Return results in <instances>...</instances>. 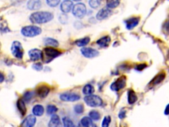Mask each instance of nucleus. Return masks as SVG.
Returning <instances> with one entry per match:
<instances>
[{"instance_id": "obj_1", "label": "nucleus", "mask_w": 169, "mask_h": 127, "mask_svg": "<svg viewBox=\"0 0 169 127\" xmlns=\"http://www.w3.org/2000/svg\"><path fill=\"white\" fill-rule=\"evenodd\" d=\"M54 15L49 11H36L30 16V21L34 24H44L52 21Z\"/></svg>"}, {"instance_id": "obj_2", "label": "nucleus", "mask_w": 169, "mask_h": 127, "mask_svg": "<svg viewBox=\"0 0 169 127\" xmlns=\"http://www.w3.org/2000/svg\"><path fill=\"white\" fill-rule=\"evenodd\" d=\"M42 28L35 25H28L22 28L21 34L25 37L32 38L41 35Z\"/></svg>"}, {"instance_id": "obj_3", "label": "nucleus", "mask_w": 169, "mask_h": 127, "mask_svg": "<svg viewBox=\"0 0 169 127\" xmlns=\"http://www.w3.org/2000/svg\"><path fill=\"white\" fill-rule=\"evenodd\" d=\"M84 101L85 103L91 107H98L102 106L103 102L100 97L97 95H89L84 97Z\"/></svg>"}, {"instance_id": "obj_4", "label": "nucleus", "mask_w": 169, "mask_h": 127, "mask_svg": "<svg viewBox=\"0 0 169 127\" xmlns=\"http://www.w3.org/2000/svg\"><path fill=\"white\" fill-rule=\"evenodd\" d=\"M73 15L78 19L83 18L87 13V8L85 5L82 3H78L74 5L72 9Z\"/></svg>"}, {"instance_id": "obj_5", "label": "nucleus", "mask_w": 169, "mask_h": 127, "mask_svg": "<svg viewBox=\"0 0 169 127\" xmlns=\"http://www.w3.org/2000/svg\"><path fill=\"white\" fill-rule=\"evenodd\" d=\"M12 55L17 59H22L24 55V50L21 43L19 41H14L11 45Z\"/></svg>"}, {"instance_id": "obj_6", "label": "nucleus", "mask_w": 169, "mask_h": 127, "mask_svg": "<svg viewBox=\"0 0 169 127\" xmlns=\"http://www.w3.org/2000/svg\"><path fill=\"white\" fill-rule=\"evenodd\" d=\"M126 85V77L122 76L114 81L110 85L111 90L114 91H118L125 87Z\"/></svg>"}, {"instance_id": "obj_7", "label": "nucleus", "mask_w": 169, "mask_h": 127, "mask_svg": "<svg viewBox=\"0 0 169 127\" xmlns=\"http://www.w3.org/2000/svg\"><path fill=\"white\" fill-rule=\"evenodd\" d=\"M80 51L81 55L87 58H93L99 55V52L97 49L91 47H83Z\"/></svg>"}, {"instance_id": "obj_8", "label": "nucleus", "mask_w": 169, "mask_h": 127, "mask_svg": "<svg viewBox=\"0 0 169 127\" xmlns=\"http://www.w3.org/2000/svg\"><path fill=\"white\" fill-rule=\"evenodd\" d=\"M80 95L72 92L63 93L59 96V99L65 102H75L80 99Z\"/></svg>"}, {"instance_id": "obj_9", "label": "nucleus", "mask_w": 169, "mask_h": 127, "mask_svg": "<svg viewBox=\"0 0 169 127\" xmlns=\"http://www.w3.org/2000/svg\"><path fill=\"white\" fill-rule=\"evenodd\" d=\"M28 56L31 61L36 62L42 58L43 53L42 50L38 48H32L28 51Z\"/></svg>"}, {"instance_id": "obj_10", "label": "nucleus", "mask_w": 169, "mask_h": 127, "mask_svg": "<svg viewBox=\"0 0 169 127\" xmlns=\"http://www.w3.org/2000/svg\"><path fill=\"white\" fill-rule=\"evenodd\" d=\"M111 14H112L111 9L108 8V7H104L97 13L96 18L98 21H102L104 19H107Z\"/></svg>"}, {"instance_id": "obj_11", "label": "nucleus", "mask_w": 169, "mask_h": 127, "mask_svg": "<svg viewBox=\"0 0 169 127\" xmlns=\"http://www.w3.org/2000/svg\"><path fill=\"white\" fill-rule=\"evenodd\" d=\"M36 116L33 115H30L23 120L21 125V127H34L36 124Z\"/></svg>"}, {"instance_id": "obj_12", "label": "nucleus", "mask_w": 169, "mask_h": 127, "mask_svg": "<svg viewBox=\"0 0 169 127\" xmlns=\"http://www.w3.org/2000/svg\"><path fill=\"white\" fill-rule=\"evenodd\" d=\"M44 52L45 53L46 56L52 58V59H54V58H55L61 55V52L58 50L56 49L55 48L50 47V46H48L44 48Z\"/></svg>"}, {"instance_id": "obj_13", "label": "nucleus", "mask_w": 169, "mask_h": 127, "mask_svg": "<svg viewBox=\"0 0 169 127\" xmlns=\"http://www.w3.org/2000/svg\"><path fill=\"white\" fill-rule=\"evenodd\" d=\"M140 17H133L129 18L126 21H125L126 28L128 29V30H132V29L135 28L138 25L139 23H140Z\"/></svg>"}, {"instance_id": "obj_14", "label": "nucleus", "mask_w": 169, "mask_h": 127, "mask_svg": "<svg viewBox=\"0 0 169 127\" xmlns=\"http://www.w3.org/2000/svg\"><path fill=\"white\" fill-rule=\"evenodd\" d=\"M50 91V87L48 86L45 85H42L41 86H39L37 88V94L40 97H41V98H45V97H46L49 94Z\"/></svg>"}, {"instance_id": "obj_15", "label": "nucleus", "mask_w": 169, "mask_h": 127, "mask_svg": "<svg viewBox=\"0 0 169 127\" xmlns=\"http://www.w3.org/2000/svg\"><path fill=\"white\" fill-rule=\"evenodd\" d=\"M42 2L41 0H28L27 2V7L30 10L37 11L41 7Z\"/></svg>"}, {"instance_id": "obj_16", "label": "nucleus", "mask_w": 169, "mask_h": 127, "mask_svg": "<svg viewBox=\"0 0 169 127\" xmlns=\"http://www.w3.org/2000/svg\"><path fill=\"white\" fill-rule=\"evenodd\" d=\"M73 7V4L72 1H70V0H66V1H63L62 3L60 9L63 13H67L72 11Z\"/></svg>"}, {"instance_id": "obj_17", "label": "nucleus", "mask_w": 169, "mask_h": 127, "mask_svg": "<svg viewBox=\"0 0 169 127\" xmlns=\"http://www.w3.org/2000/svg\"><path fill=\"white\" fill-rule=\"evenodd\" d=\"M48 127H62L61 120L58 115L54 114L49 121Z\"/></svg>"}, {"instance_id": "obj_18", "label": "nucleus", "mask_w": 169, "mask_h": 127, "mask_svg": "<svg viewBox=\"0 0 169 127\" xmlns=\"http://www.w3.org/2000/svg\"><path fill=\"white\" fill-rule=\"evenodd\" d=\"M111 42V38L109 36H104L99 38L97 41V45L101 48H107Z\"/></svg>"}, {"instance_id": "obj_19", "label": "nucleus", "mask_w": 169, "mask_h": 127, "mask_svg": "<svg viewBox=\"0 0 169 127\" xmlns=\"http://www.w3.org/2000/svg\"><path fill=\"white\" fill-rule=\"evenodd\" d=\"M17 107L19 111L20 112V113L21 114V115L22 116L25 115L27 113V107L25 105V103H24V101L23 99H19L17 101Z\"/></svg>"}, {"instance_id": "obj_20", "label": "nucleus", "mask_w": 169, "mask_h": 127, "mask_svg": "<svg viewBox=\"0 0 169 127\" xmlns=\"http://www.w3.org/2000/svg\"><path fill=\"white\" fill-rule=\"evenodd\" d=\"M44 43L47 46L54 48H56L59 45V42L57 40L50 37H46L44 38Z\"/></svg>"}, {"instance_id": "obj_21", "label": "nucleus", "mask_w": 169, "mask_h": 127, "mask_svg": "<svg viewBox=\"0 0 169 127\" xmlns=\"http://www.w3.org/2000/svg\"><path fill=\"white\" fill-rule=\"evenodd\" d=\"M44 113V108L41 105H36L32 108L33 115L37 116H41Z\"/></svg>"}, {"instance_id": "obj_22", "label": "nucleus", "mask_w": 169, "mask_h": 127, "mask_svg": "<svg viewBox=\"0 0 169 127\" xmlns=\"http://www.w3.org/2000/svg\"><path fill=\"white\" fill-rule=\"evenodd\" d=\"M90 41H91L90 37H85L82 38L77 39V41H75V44L79 47H84L88 45Z\"/></svg>"}, {"instance_id": "obj_23", "label": "nucleus", "mask_w": 169, "mask_h": 127, "mask_svg": "<svg viewBox=\"0 0 169 127\" xmlns=\"http://www.w3.org/2000/svg\"><path fill=\"white\" fill-rule=\"evenodd\" d=\"M137 101V97L136 95V94L133 90H129L128 91V103L132 105Z\"/></svg>"}, {"instance_id": "obj_24", "label": "nucleus", "mask_w": 169, "mask_h": 127, "mask_svg": "<svg viewBox=\"0 0 169 127\" xmlns=\"http://www.w3.org/2000/svg\"><path fill=\"white\" fill-rule=\"evenodd\" d=\"M80 125L83 127H90L93 125V120L89 116H84L81 119Z\"/></svg>"}, {"instance_id": "obj_25", "label": "nucleus", "mask_w": 169, "mask_h": 127, "mask_svg": "<svg viewBox=\"0 0 169 127\" xmlns=\"http://www.w3.org/2000/svg\"><path fill=\"white\" fill-rule=\"evenodd\" d=\"M165 73H161V74H158L157 76H155V77L153 79L151 83L153 85H156L158 84H160L162 81H163V80L165 79Z\"/></svg>"}, {"instance_id": "obj_26", "label": "nucleus", "mask_w": 169, "mask_h": 127, "mask_svg": "<svg viewBox=\"0 0 169 127\" xmlns=\"http://www.w3.org/2000/svg\"><path fill=\"white\" fill-rule=\"evenodd\" d=\"M94 91V87L91 84H87L83 87V94L85 95H89L93 94Z\"/></svg>"}, {"instance_id": "obj_27", "label": "nucleus", "mask_w": 169, "mask_h": 127, "mask_svg": "<svg viewBox=\"0 0 169 127\" xmlns=\"http://www.w3.org/2000/svg\"><path fill=\"white\" fill-rule=\"evenodd\" d=\"M120 0H106V7L110 9H114L120 5Z\"/></svg>"}, {"instance_id": "obj_28", "label": "nucleus", "mask_w": 169, "mask_h": 127, "mask_svg": "<svg viewBox=\"0 0 169 127\" xmlns=\"http://www.w3.org/2000/svg\"><path fill=\"white\" fill-rule=\"evenodd\" d=\"M89 116L92 120H98L101 119V114L99 113V112L95 110H92L89 113Z\"/></svg>"}, {"instance_id": "obj_29", "label": "nucleus", "mask_w": 169, "mask_h": 127, "mask_svg": "<svg viewBox=\"0 0 169 127\" xmlns=\"http://www.w3.org/2000/svg\"><path fill=\"white\" fill-rule=\"evenodd\" d=\"M63 127H76L73 121L67 116H64L62 119Z\"/></svg>"}, {"instance_id": "obj_30", "label": "nucleus", "mask_w": 169, "mask_h": 127, "mask_svg": "<svg viewBox=\"0 0 169 127\" xmlns=\"http://www.w3.org/2000/svg\"><path fill=\"white\" fill-rule=\"evenodd\" d=\"M57 111H58V108L56 107V106L54 105H48L46 107V113L47 114L50 115H52L54 114H55Z\"/></svg>"}, {"instance_id": "obj_31", "label": "nucleus", "mask_w": 169, "mask_h": 127, "mask_svg": "<svg viewBox=\"0 0 169 127\" xmlns=\"http://www.w3.org/2000/svg\"><path fill=\"white\" fill-rule=\"evenodd\" d=\"M89 6L93 9H97L101 5V0H89Z\"/></svg>"}, {"instance_id": "obj_32", "label": "nucleus", "mask_w": 169, "mask_h": 127, "mask_svg": "<svg viewBox=\"0 0 169 127\" xmlns=\"http://www.w3.org/2000/svg\"><path fill=\"white\" fill-rule=\"evenodd\" d=\"M74 111L77 114H82L84 112V106L83 104H77L74 107Z\"/></svg>"}, {"instance_id": "obj_33", "label": "nucleus", "mask_w": 169, "mask_h": 127, "mask_svg": "<svg viewBox=\"0 0 169 127\" xmlns=\"http://www.w3.org/2000/svg\"><path fill=\"white\" fill-rule=\"evenodd\" d=\"M111 123V117L110 116H104L102 123V127H109Z\"/></svg>"}, {"instance_id": "obj_34", "label": "nucleus", "mask_w": 169, "mask_h": 127, "mask_svg": "<svg viewBox=\"0 0 169 127\" xmlns=\"http://www.w3.org/2000/svg\"><path fill=\"white\" fill-rule=\"evenodd\" d=\"M46 3L48 6L51 7H57L59 2H60V0H46Z\"/></svg>"}, {"instance_id": "obj_35", "label": "nucleus", "mask_w": 169, "mask_h": 127, "mask_svg": "<svg viewBox=\"0 0 169 127\" xmlns=\"http://www.w3.org/2000/svg\"><path fill=\"white\" fill-rule=\"evenodd\" d=\"M33 95H34V92L32 91H27L25 94H24V96H23V100L24 101H26L27 102L30 101V100H31L32 97H33Z\"/></svg>"}, {"instance_id": "obj_36", "label": "nucleus", "mask_w": 169, "mask_h": 127, "mask_svg": "<svg viewBox=\"0 0 169 127\" xmlns=\"http://www.w3.org/2000/svg\"><path fill=\"white\" fill-rule=\"evenodd\" d=\"M59 21H60L61 23L66 24L68 21V17L66 13H62L60 15H59Z\"/></svg>"}, {"instance_id": "obj_37", "label": "nucleus", "mask_w": 169, "mask_h": 127, "mask_svg": "<svg viewBox=\"0 0 169 127\" xmlns=\"http://www.w3.org/2000/svg\"><path fill=\"white\" fill-rule=\"evenodd\" d=\"M32 67L33 69L36 71H41L43 69V65L40 62L34 64L32 66Z\"/></svg>"}, {"instance_id": "obj_38", "label": "nucleus", "mask_w": 169, "mask_h": 127, "mask_svg": "<svg viewBox=\"0 0 169 127\" xmlns=\"http://www.w3.org/2000/svg\"><path fill=\"white\" fill-rule=\"evenodd\" d=\"M126 111L124 110V109H122L120 111V113H119L118 116H119V118H120V119H123L126 117Z\"/></svg>"}, {"instance_id": "obj_39", "label": "nucleus", "mask_w": 169, "mask_h": 127, "mask_svg": "<svg viewBox=\"0 0 169 127\" xmlns=\"http://www.w3.org/2000/svg\"><path fill=\"white\" fill-rule=\"evenodd\" d=\"M147 67V65L146 64H139L137 67H136V70H143L144 68Z\"/></svg>"}, {"instance_id": "obj_40", "label": "nucleus", "mask_w": 169, "mask_h": 127, "mask_svg": "<svg viewBox=\"0 0 169 127\" xmlns=\"http://www.w3.org/2000/svg\"><path fill=\"white\" fill-rule=\"evenodd\" d=\"M5 80V76L3 74V73L2 72H0V84H1V83H2Z\"/></svg>"}, {"instance_id": "obj_41", "label": "nucleus", "mask_w": 169, "mask_h": 127, "mask_svg": "<svg viewBox=\"0 0 169 127\" xmlns=\"http://www.w3.org/2000/svg\"><path fill=\"white\" fill-rule=\"evenodd\" d=\"M164 113H165V115H168V114H169V111H168V105H167L166 108H165V111H164Z\"/></svg>"}, {"instance_id": "obj_42", "label": "nucleus", "mask_w": 169, "mask_h": 127, "mask_svg": "<svg viewBox=\"0 0 169 127\" xmlns=\"http://www.w3.org/2000/svg\"><path fill=\"white\" fill-rule=\"evenodd\" d=\"M74 2H79V1H81V0H73Z\"/></svg>"}, {"instance_id": "obj_43", "label": "nucleus", "mask_w": 169, "mask_h": 127, "mask_svg": "<svg viewBox=\"0 0 169 127\" xmlns=\"http://www.w3.org/2000/svg\"><path fill=\"white\" fill-rule=\"evenodd\" d=\"M93 127H98L97 125H93Z\"/></svg>"}, {"instance_id": "obj_44", "label": "nucleus", "mask_w": 169, "mask_h": 127, "mask_svg": "<svg viewBox=\"0 0 169 127\" xmlns=\"http://www.w3.org/2000/svg\"><path fill=\"white\" fill-rule=\"evenodd\" d=\"M64 1H66V0H64Z\"/></svg>"}]
</instances>
